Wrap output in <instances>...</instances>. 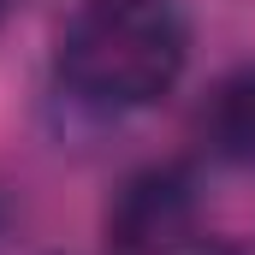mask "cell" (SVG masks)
Here are the masks:
<instances>
[{"mask_svg":"<svg viewBox=\"0 0 255 255\" xmlns=\"http://www.w3.org/2000/svg\"><path fill=\"white\" fill-rule=\"evenodd\" d=\"M190 71V24L172 0H83L54 30V77L71 101L142 113Z\"/></svg>","mask_w":255,"mask_h":255,"instance_id":"cell-1","label":"cell"},{"mask_svg":"<svg viewBox=\"0 0 255 255\" xmlns=\"http://www.w3.org/2000/svg\"><path fill=\"white\" fill-rule=\"evenodd\" d=\"M202 142L214 160L255 172V65L226 71L202 101Z\"/></svg>","mask_w":255,"mask_h":255,"instance_id":"cell-3","label":"cell"},{"mask_svg":"<svg viewBox=\"0 0 255 255\" xmlns=\"http://www.w3.org/2000/svg\"><path fill=\"white\" fill-rule=\"evenodd\" d=\"M178 255H244V250H238L232 238H220V232H202V238H196V244H184Z\"/></svg>","mask_w":255,"mask_h":255,"instance_id":"cell-4","label":"cell"},{"mask_svg":"<svg viewBox=\"0 0 255 255\" xmlns=\"http://www.w3.org/2000/svg\"><path fill=\"white\" fill-rule=\"evenodd\" d=\"M202 232H208L202 190H196L190 166H178V160L136 166L107 196V214H101V238L113 255H178Z\"/></svg>","mask_w":255,"mask_h":255,"instance_id":"cell-2","label":"cell"},{"mask_svg":"<svg viewBox=\"0 0 255 255\" xmlns=\"http://www.w3.org/2000/svg\"><path fill=\"white\" fill-rule=\"evenodd\" d=\"M0 238H6V202H0Z\"/></svg>","mask_w":255,"mask_h":255,"instance_id":"cell-6","label":"cell"},{"mask_svg":"<svg viewBox=\"0 0 255 255\" xmlns=\"http://www.w3.org/2000/svg\"><path fill=\"white\" fill-rule=\"evenodd\" d=\"M12 12H18V0H0V24H6V18H12Z\"/></svg>","mask_w":255,"mask_h":255,"instance_id":"cell-5","label":"cell"}]
</instances>
